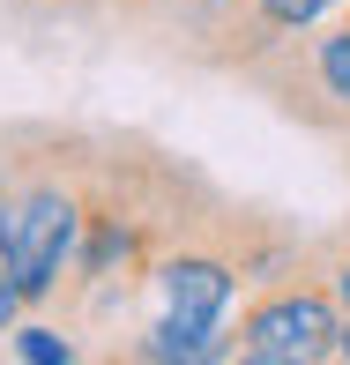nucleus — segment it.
I'll use <instances>...</instances> for the list:
<instances>
[{
  "instance_id": "f257e3e1",
  "label": "nucleus",
  "mask_w": 350,
  "mask_h": 365,
  "mask_svg": "<svg viewBox=\"0 0 350 365\" xmlns=\"http://www.w3.org/2000/svg\"><path fill=\"white\" fill-rule=\"evenodd\" d=\"M82 246V179L30 172L0 187V269L15 276L23 306H45Z\"/></svg>"
},
{
  "instance_id": "f03ea898",
  "label": "nucleus",
  "mask_w": 350,
  "mask_h": 365,
  "mask_svg": "<svg viewBox=\"0 0 350 365\" xmlns=\"http://www.w3.org/2000/svg\"><path fill=\"white\" fill-rule=\"evenodd\" d=\"M246 75L276 97L283 112L313 127H350V15L336 23H306L261 60H246Z\"/></svg>"
},
{
  "instance_id": "7ed1b4c3",
  "label": "nucleus",
  "mask_w": 350,
  "mask_h": 365,
  "mask_svg": "<svg viewBox=\"0 0 350 365\" xmlns=\"http://www.w3.org/2000/svg\"><path fill=\"white\" fill-rule=\"evenodd\" d=\"M336 291L328 276H276L261 284V298L239 313V336H231V358H254V365H313V358H336Z\"/></svg>"
},
{
  "instance_id": "20e7f679",
  "label": "nucleus",
  "mask_w": 350,
  "mask_h": 365,
  "mask_svg": "<svg viewBox=\"0 0 350 365\" xmlns=\"http://www.w3.org/2000/svg\"><path fill=\"white\" fill-rule=\"evenodd\" d=\"M224 8H239V30H231V38H246V45L231 60L246 68V60H261L269 45H283L291 30H306V23H321V15L343 8V0H224Z\"/></svg>"
},
{
  "instance_id": "39448f33",
  "label": "nucleus",
  "mask_w": 350,
  "mask_h": 365,
  "mask_svg": "<svg viewBox=\"0 0 350 365\" xmlns=\"http://www.w3.org/2000/svg\"><path fill=\"white\" fill-rule=\"evenodd\" d=\"M135 358H157V365H202V358H231V343H224V328H202V321H157L149 336L127 343Z\"/></svg>"
},
{
  "instance_id": "423d86ee",
  "label": "nucleus",
  "mask_w": 350,
  "mask_h": 365,
  "mask_svg": "<svg viewBox=\"0 0 350 365\" xmlns=\"http://www.w3.org/2000/svg\"><path fill=\"white\" fill-rule=\"evenodd\" d=\"M15 358H30V365H68L75 343L60 336V328H45V321H23V328H15Z\"/></svg>"
},
{
  "instance_id": "0eeeda50",
  "label": "nucleus",
  "mask_w": 350,
  "mask_h": 365,
  "mask_svg": "<svg viewBox=\"0 0 350 365\" xmlns=\"http://www.w3.org/2000/svg\"><path fill=\"white\" fill-rule=\"evenodd\" d=\"M328 291H336V306L350 313V231L328 246Z\"/></svg>"
},
{
  "instance_id": "6e6552de",
  "label": "nucleus",
  "mask_w": 350,
  "mask_h": 365,
  "mask_svg": "<svg viewBox=\"0 0 350 365\" xmlns=\"http://www.w3.org/2000/svg\"><path fill=\"white\" fill-rule=\"evenodd\" d=\"M15 313H23V291H15V276L0 269V328H15Z\"/></svg>"
},
{
  "instance_id": "1a4fd4ad",
  "label": "nucleus",
  "mask_w": 350,
  "mask_h": 365,
  "mask_svg": "<svg viewBox=\"0 0 350 365\" xmlns=\"http://www.w3.org/2000/svg\"><path fill=\"white\" fill-rule=\"evenodd\" d=\"M336 358H350V313L336 321Z\"/></svg>"
}]
</instances>
